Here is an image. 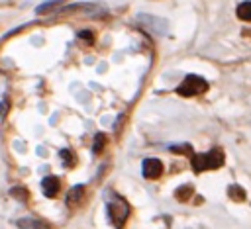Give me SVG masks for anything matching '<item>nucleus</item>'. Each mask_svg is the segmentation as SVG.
Returning <instances> with one entry per match:
<instances>
[{
    "label": "nucleus",
    "instance_id": "1",
    "mask_svg": "<svg viewBox=\"0 0 251 229\" xmlns=\"http://www.w3.org/2000/svg\"><path fill=\"white\" fill-rule=\"evenodd\" d=\"M226 162V155L220 147H214L206 153H192L190 155V164H192V170L196 174L204 172V170H218L222 168Z\"/></svg>",
    "mask_w": 251,
    "mask_h": 229
},
{
    "label": "nucleus",
    "instance_id": "2",
    "mask_svg": "<svg viewBox=\"0 0 251 229\" xmlns=\"http://www.w3.org/2000/svg\"><path fill=\"white\" fill-rule=\"evenodd\" d=\"M106 206H108V219H110V223L116 229H122L124 223L129 217V204L122 196H118L116 192H110Z\"/></svg>",
    "mask_w": 251,
    "mask_h": 229
},
{
    "label": "nucleus",
    "instance_id": "3",
    "mask_svg": "<svg viewBox=\"0 0 251 229\" xmlns=\"http://www.w3.org/2000/svg\"><path fill=\"white\" fill-rule=\"evenodd\" d=\"M208 90V80L198 76V74H188L184 76V80L176 86V94L182 98H192L198 94H204Z\"/></svg>",
    "mask_w": 251,
    "mask_h": 229
},
{
    "label": "nucleus",
    "instance_id": "4",
    "mask_svg": "<svg viewBox=\"0 0 251 229\" xmlns=\"http://www.w3.org/2000/svg\"><path fill=\"white\" fill-rule=\"evenodd\" d=\"M141 174L145 180H157L163 174V162L159 159H145L141 162Z\"/></svg>",
    "mask_w": 251,
    "mask_h": 229
},
{
    "label": "nucleus",
    "instance_id": "5",
    "mask_svg": "<svg viewBox=\"0 0 251 229\" xmlns=\"http://www.w3.org/2000/svg\"><path fill=\"white\" fill-rule=\"evenodd\" d=\"M14 223H16V227H18V229H53V225H51V223H47L45 219L31 217V215L18 217Z\"/></svg>",
    "mask_w": 251,
    "mask_h": 229
},
{
    "label": "nucleus",
    "instance_id": "6",
    "mask_svg": "<svg viewBox=\"0 0 251 229\" xmlns=\"http://www.w3.org/2000/svg\"><path fill=\"white\" fill-rule=\"evenodd\" d=\"M139 22H141L143 27H147L149 31H153L157 35L167 33V22L161 20V18H155V16H139Z\"/></svg>",
    "mask_w": 251,
    "mask_h": 229
},
{
    "label": "nucleus",
    "instance_id": "7",
    "mask_svg": "<svg viewBox=\"0 0 251 229\" xmlns=\"http://www.w3.org/2000/svg\"><path fill=\"white\" fill-rule=\"evenodd\" d=\"M84 192H86L84 184H75V186H73V188L67 192V196H65V204H67L69 207H76V206L82 202Z\"/></svg>",
    "mask_w": 251,
    "mask_h": 229
},
{
    "label": "nucleus",
    "instance_id": "8",
    "mask_svg": "<svg viewBox=\"0 0 251 229\" xmlns=\"http://www.w3.org/2000/svg\"><path fill=\"white\" fill-rule=\"evenodd\" d=\"M41 190H43V194L47 198H55L59 194V190H61V180L57 176H53V174L51 176H45L41 180Z\"/></svg>",
    "mask_w": 251,
    "mask_h": 229
},
{
    "label": "nucleus",
    "instance_id": "9",
    "mask_svg": "<svg viewBox=\"0 0 251 229\" xmlns=\"http://www.w3.org/2000/svg\"><path fill=\"white\" fill-rule=\"evenodd\" d=\"M192 194H194V188H192L190 184H182V186H178V188L175 190V198H176L178 202H188V200L192 198Z\"/></svg>",
    "mask_w": 251,
    "mask_h": 229
},
{
    "label": "nucleus",
    "instance_id": "10",
    "mask_svg": "<svg viewBox=\"0 0 251 229\" xmlns=\"http://www.w3.org/2000/svg\"><path fill=\"white\" fill-rule=\"evenodd\" d=\"M235 16L241 20V22H251V0H245L237 6L235 10Z\"/></svg>",
    "mask_w": 251,
    "mask_h": 229
},
{
    "label": "nucleus",
    "instance_id": "11",
    "mask_svg": "<svg viewBox=\"0 0 251 229\" xmlns=\"http://www.w3.org/2000/svg\"><path fill=\"white\" fill-rule=\"evenodd\" d=\"M227 196H229L233 202H243L247 194H245L243 186H239V184H231V186H227Z\"/></svg>",
    "mask_w": 251,
    "mask_h": 229
},
{
    "label": "nucleus",
    "instance_id": "12",
    "mask_svg": "<svg viewBox=\"0 0 251 229\" xmlns=\"http://www.w3.org/2000/svg\"><path fill=\"white\" fill-rule=\"evenodd\" d=\"M63 6V0H47V2H43V4H39L37 6V14L41 16V14H47V12H53V10H57V8H61Z\"/></svg>",
    "mask_w": 251,
    "mask_h": 229
},
{
    "label": "nucleus",
    "instance_id": "13",
    "mask_svg": "<svg viewBox=\"0 0 251 229\" xmlns=\"http://www.w3.org/2000/svg\"><path fill=\"white\" fill-rule=\"evenodd\" d=\"M10 196L16 198V200H20V202H27L29 192H27V188H24V186H14V188H10Z\"/></svg>",
    "mask_w": 251,
    "mask_h": 229
},
{
    "label": "nucleus",
    "instance_id": "14",
    "mask_svg": "<svg viewBox=\"0 0 251 229\" xmlns=\"http://www.w3.org/2000/svg\"><path fill=\"white\" fill-rule=\"evenodd\" d=\"M104 145H106V135H104V133H96V135H94V141H92V153H94V155L102 153Z\"/></svg>",
    "mask_w": 251,
    "mask_h": 229
},
{
    "label": "nucleus",
    "instance_id": "15",
    "mask_svg": "<svg viewBox=\"0 0 251 229\" xmlns=\"http://www.w3.org/2000/svg\"><path fill=\"white\" fill-rule=\"evenodd\" d=\"M59 157H61V160H63V166H73L75 157H73V153H71L69 149H61V151H59Z\"/></svg>",
    "mask_w": 251,
    "mask_h": 229
},
{
    "label": "nucleus",
    "instance_id": "16",
    "mask_svg": "<svg viewBox=\"0 0 251 229\" xmlns=\"http://www.w3.org/2000/svg\"><path fill=\"white\" fill-rule=\"evenodd\" d=\"M173 153H178V155H192V147L188 143H182V145H171L169 147Z\"/></svg>",
    "mask_w": 251,
    "mask_h": 229
},
{
    "label": "nucleus",
    "instance_id": "17",
    "mask_svg": "<svg viewBox=\"0 0 251 229\" xmlns=\"http://www.w3.org/2000/svg\"><path fill=\"white\" fill-rule=\"evenodd\" d=\"M78 39H86V43H92L94 41V33L88 31V29H82V31H78Z\"/></svg>",
    "mask_w": 251,
    "mask_h": 229
},
{
    "label": "nucleus",
    "instance_id": "18",
    "mask_svg": "<svg viewBox=\"0 0 251 229\" xmlns=\"http://www.w3.org/2000/svg\"><path fill=\"white\" fill-rule=\"evenodd\" d=\"M8 110H10V104H8L6 100H2V102H0V119H4V117H6Z\"/></svg>",
    "mask_w": 251,
    "mask_h": 229
},
{
    "label": "nucleus",
    "instance_id": "19",
    "mask_svg": "<svg viewBox=\"0 0 251 229\" xmlns=\"http://www.w3.org/2000/svg\"><path fill=\"white\" fill-rule=\"evenodd\" d=\"M243 35H247V37H251V29H245V31H243Z\"/></svg>",
    "mask_w": 251,
    "mask_h": 229
}]
</instances>
